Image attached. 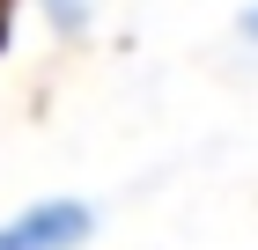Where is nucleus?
<instances>
[{
	"instance_id": "7ed1b4c3",
	"label": "nucleus",
	"mask_w": 258,
	"mask_h": 250,
	"mask_svg": "<svg viewBox=\"0 0 258 250\" xmlns=\"http://www.w3.org/2000/svg\"><path fill=\"white\" fill-rule=\"evenodd\" d=\"M236 44H243V52H258V0H243V8H236Z\"/></svg>"
},
{
	"instance_id": "f257e3e1",
	"label": "nucleus",
	"mask_w": 258,
	"mask_h": 250,
	"mask_svg": "<svg viewBox=\"0 0 258 250\" xmlns=\"http://www.w3.org/2000/svg\"><path fill=\"white\" fill-rule=\"evenodd\" d=\"M89 243H96V206L74 192L30 199L0 221V250H89Z\"/></svg>"
},
{
	"instance_id": "f03ea898",
	"label": "nucleus",
	"mask_w": 258,
	"mask_h": 250,
	"mask_svg": "<svg viewBox=\"0 0 258 250\" xmlns=\"http://www.w3.org/2000/svg\"><path fill=\"white\" fill-rule=\"evenodd\" d=\"M22 8H37L52 37H81V30H89V15H96V0H22Z\"/></svg>"
}]
</instances>
